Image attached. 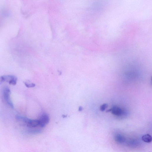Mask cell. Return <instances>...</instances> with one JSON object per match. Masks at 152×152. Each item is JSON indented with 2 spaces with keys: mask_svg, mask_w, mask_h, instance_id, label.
<instances>
[{
  "mask_svg": "<svg viewBox=\"0 0 152 152\" xmlns=\"http://www.w3.org/2000/svg\"><path fill=\"white\" fill-rule=\"evenodd\" d=\"M142 139L144 142L149 143L152 141V137L149 134H146L142 137Z\"/></svg>",
  "mask_w": 152,
  "mask_h": 152,
  "instance_id": "52a82bcc",
  "label": "cell"
},
{
  "mask_svg": "<svg viewBox=\"0 0 152 152\" xmlns=\"http://www.w3.org/2000/svg\"><path fill=\"white\" fill-rule=\"evenodd\" d=\"M108 105L106 104H104L101 106L100 109L102 111H104L107 108Z\"/></svg>",
  "mask_w": 152,
  "mask_h": 152,
  "instance_id": "8fae6325",
  "label": "cell"
},
{
  "mask_svg": "<svg viewBox=\"0 0 152 152\" xmlns=\"http://www.w3.org/2000/svg\"><path fill=\"white\" fill-rule=\"evenodd\" d=\"M112 113L118 117H123L127 114V111L119 107L114 106L110 110Z\"/></svg>",
  "mask_w": 152,
  "mask_h": 152,
  "instance_id": "6da1fadb",
  "label": "cell"
},
{
  "mask_svg": "<svg viewBox=\"0 0 152 152\" xmlns=\"http://www.w3.org/2000/svg\"><path fill=\"white\" fill-rule=\"evenodd\" d=\"M25 86L27 88L34 87L36 86L35 84L33 83H28L26 82H24Z\"/></svg>",
  "mask_w": 152,
  "mask_h": 152,
  "instance_id": "30bf717a",
  "label": "cell"
},
{
  "mask_svg": "<svg viewBox=\"0 0 152 152\" xmlns=\"http://www.w3.org/2000/svg\"><path fill=\"white\" fill-rule=\"evenodd\" d=\"M22 121L26 124L28 127L30 128H35L39 126L40 125L39 120L31 119L27 117H23Z\"/></svg>",
  "mask_w": 152,
  "mask_h": 152,
  "instance_id": "7a4b0ae2",
  "label": "cell"
},
{
  "mask_svg": "<svg viewBox=\"0 0 152 152\" xmlns=\"http://www.w3.org/2000/svg\"><path fill=\"white\" fill-rule=\"evenodd\" d=\"M17 80V78L14 76L12 79L9 82V84L13 85H16Z\"/></svg>",
  "mask_w": 152,
  "mask_h": 152,
  "instance_id": "9c48e42d",
  "label": "cell"
},
{
  "mask_svg": "<svg viewBox=\"0 0 152 152\" xmlns=\"http://www.w3.org/2000/svg\"><path fill=\"white\" fill-rule=\"evenodd\" d=\"M30 129L28 130V133L30 134L35 135L41 133V131L39 129Z\"/></svg>",
  "mask_w": 152,
  "mask_h": 152,
  "instance_id": "ba28073f",
  "label": "cell"
},
{
  "mask_svg": "<svg viewBox=\"0 0 152 152\" xmlns=\"http://www.w3.org/2000/svg\"><path fill=\"white\" fill-rule=\"evenodd\" d=\"M151 81H152V77H151Z\"/></svg>",
  "mask_w": 152,
  "mask_h": 152,
  "instance_id": "7c38bea8",
  "label": "cell"
},
{
  "mask_svg": "<svg viewBox=\"0 0 152 152\" xmlns=\"http://www.w3.org/2000/svg\"><path fill=\"white\" fill-rule=\"evenodd\" d=\"M39 120L40 121L39 126L42 128L44 127L49 122V117L48 114L44 113L41 116Z\"/></svg>",
  "mask_w": 152,
  "mask_h": 152,
  "instance_id": "277c9868",
  "label": "cell"
},
{
  "mask_svg": "<svg viewBox=\"0 0 152 152\" xmlns=\"http://www.w3.org/2000/svg\"><path fill=\"white\" fill-rule=\"evenodd\" d=\"M11 91L9 88L7 86L4 87L3 89V96L5 100L7 103L13 108L14 106L10 98Z\"/></svg>",
  "mask_w": 152,
  "mask_h": 152,
  "instance_id": "3957f363",
  "label": "cell"
},
{
  "mask_svg": "<svg viewBox=\"0 0 152 152\" xmlns=\"http://www.w3.org/2000/svg\"><path fill=\"white\" fill-rule=\"evenodd\" d=\"M114 139L116 142L120 144L126 143L127 141L126 138L124 136L119 134L115 136Z\"/></svg>",
  "mask_w": 152,
  "mask_h": 152,
  "instance_id": "5b68a950",
  "label": "cell"
},
{
  "mask_svg": "<svg viewBox=\"0 0 152 152\" xmlns=\"http://www.w3.org/2000/svg\"><path fill=\"white\" fill-rule=\"evenodd\" d=\"M127 145L129 147L136 148L140 145L139 141L136 139H131L127 141L126 142Z\"/></svg>",
  "mask_w": 152,
  "mask_h": 152,
  "instance_id": "8992f818",
  "label": "cell"
}]
</instances>
